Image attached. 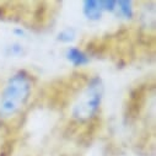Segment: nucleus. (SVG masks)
Wrapping results in <instances>:
<instances>
[{"label":"nucleus","mask_w":156,"mask_h":156,"mask_svg":"<svg viewBox=\"0 0 156 156\" xmlns=\"http://www.w3.org/2000/svg\"><path fill=\"white\" fill-rule=\"evenodd\" d=\"M31 89L32 83L26 73L19 71L11 76L0 97V114L10 117L19 112L28 101Z\"/></svg>","instance_id":"obj_1"},{"label":"nucleus","mask_w":156,"mask_h":156,"mask_svg":"<svg viewBox=\"0 0 156 156\" xmlns=\"http://www.w3.org/2000/svg\"><path fill=\"white\" fill-rule=\"evenodd\" d=\"M101 102V87L98 84L91 85L74 107V115L79 119L91 117L98 108Z\"/></svg>","instance_id":"obj_2"},{"label":"nucleus","mask_w":156,"mask_h":156,"mask_svg":"<svg viewBox=\"0 0 156 156\" xmlns=\"http://www.w3.org/2000/svg\"><path fill=\"white\" fill-rule=\"evenodd\" d=\"M86 5L89 8H85V11H86V15L89 16V19H98L101 15V10L103 9V8H98L100 3L90 2V3H86Z\"/></svg>","instance_id":"obj_3"},{"label":"nucleus","mask_w":156,"mask_h":156,"mask_svg":"<svg viewBox=\"0 0 156 156\" xmlns=\"http://www.w3.org/2000/svg\"><path fill=\"white\" fill-rule=\"evenodd\" d=\"M68 58L69 60H71L74 64H83L85 62V55L76 48H71L68 51Z\"/></svg>","instance_id":"obj_4"}]
</instances>
